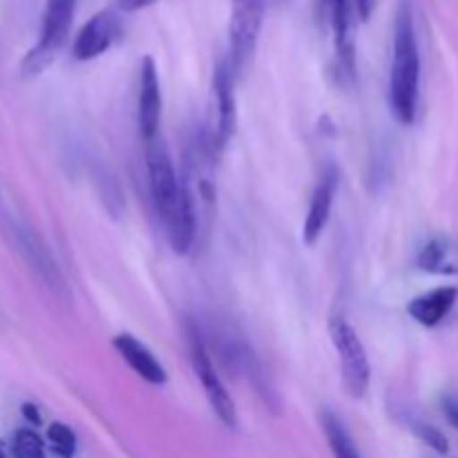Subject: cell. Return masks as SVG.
Instances as JSON below:
<instances>
[{
	"instance_id": "obj_8",
	"label": "cell",
	"mask_w": 458,
	"mask_h": 458,
	"mask_svg": "<svg viewBox=\"0 0 458 458\" xmlns=\"http://www.w3.org/2000/svg\"><path fill=\"white\" fill-rule=\"evenodd\" d=\"M264 21V0H233L231 9V70L235 76L244 74L253 61L259 31Z\"/></svg>"
},
{
	"instance_id": "obj_12",
	"label": "cell",
	"mask_w": 458,
	"mask_h": 458,
	"mask_svg": "<svg viewBox=\"0 0 458 458\" xmlns=\"http://www.w3.org/2000/svg\"><path fill=\"white\" fill-rule=\"evenodd\" d=\"M139 132H141L143 141H152L159 132V119H161V88H159V74H157V65L150 56L141 61V83H139Z\"/></svg>"
},
{
	"instance_id": "obj_10",
	"label": "cell",
	"mask_w": 458,
	"mask_h": 458,
	"mask_svg": "<svg viewBox=\"0 0 458 458\" xmlns=\"http://www.w3.org/2000/svg\"><path fill=\"white\" fill-rule=\"evenodd\" d=\"M116 36H119V18L110 9H103V12L94 13L81 27V31L76 34L72 54L79 61H92V58L101 56V54H106L114 45Z\"/></svg>"
},
{
	"instance_id": "obj_5",
	"label": "cell",
	"mask_w": 458,
	"mask_h": 458,
	"mask_svg": "<svg viewBox=\"0 0 458 458\" xmlns=\"http://www.w3.org/2000/svg\"><path fill=\"white\" fill-rule=\"evenodd\" d=\"M186 343H188V356H191V365L195 369L197 378H199L201 387H204L206 398H208L210 407L217 414V419L226 425L228 429L237 428V407L231 394L224 387L222 378H219L217 369H215L213 356L208 352L204 335L197 329L195 322L186 325Z\"/></svg>"
},
{
	"instance_id": "obj_1",
	"label": "cell",
	"mask_w": 458,
	"mask_h": 458,
	"mask_svg": "<svg viewBox=\"0 0 458 458\" xmlns=\"http://www.w3.org/2000/svg\"><path fill=\"white\" fill-rule=\"evenodd\" d=\"M148 186L150 199L164 224L168 244L174 253L183 255L197 244L195 222L188 208L182 177L174 170L170 152L159 137L148 141Z\"/></svg>"
},
{
	"instance_id": "obj_22",
	"label": "cell",
	"mask_w": 458,
	"mask_h": 458,
	"mask_svg": "<svg viewBox=\"0 0 458 458\" xmlns=\"http://www.w3.org/2000/svg\"><path fill=\"white\" fill-rule=\"evenodd\" d=\"M352 4H353V12L358 13V18H360L362 22H367L371 18V13H374L378 0H352Z\"/></svg>"
},
{
	"instance_id": "obj_3",
	"label": "cell",
	"mask_w": 458,
	"mask_h": 458,
	"mask_svg": "<svg viewBox=\"0 0 458 458\" xmlns=\"http://www.w3.org/2000/svg\"><path fill=\"white\" fill-rule=\"evenodd\" d=\"M215 157L217 150L213 139L206 134H192L183 152V192H186L188 208L195 222L197 240L208 233L215 215Z\"/></svg>"
},
{
	"instance_id": "obj_2",
	"label": "cell",
	"mask_w": 458,
	"mask_h": 458,
	"mask_svg": "<svg viewBox=\"0 0 458 458\" xmlns=\"http://www.w3.org/2000/svg\"><path fill=\"white\" fill-rule=\"evenodd\" d=\"M420 52L411 0H401L394 25V61L389 74V106L401 123H414L419 110Z\"/></svg>"
},
{
	"instance_id": "obj_17",
	"label": "cell",
	"mask_w": 458,
	"mask_h": 458,
	"mask_svg": "<svg viewBox=\"0 0 458 458\" xmlns=\"http://www.w3.org/2000/svg\"><path fill=\"white\" fill-rule=\"evenodd\" d=\"M322 428H325L327 441H329V447L335 458H360L352 434L334 411H322Z\"/></svg>"
},
{
	"instance_id": "obj_21",
	"label": "cell",
	"mask_w": 458,
	"mask_h": 458,
	"mask_svg": "<svg viewBox=\"0 0 458 458\" xmlns=\"http://www.w3.org/2000/svg\"><path fill=\"white\" fill-rule=\"evenodd\" d=\"M441 407H443V414H445L447 423H450L454 429H458V394L456 392L445 394L441 401Z\"/></svg>"
},
{
	"instance_id": "obj_11",
	"label": "cell",
	"mask_w": 458,
	"mask_h": 458,
	"mask_svg": "<svg viewBox=\"0 0 458 458\" xmlns=\"http://www.w3.org/2000/svg\"><path fill=\"white\" fill-rule=\"evenodd\" d=\"M233 74L231 63L222 61L215 70V97H217V128H215V137H213V146L215 150L219 152L224 150L228 141L235 134V123H237V106H235V89H233Z\"/></svg>"
},
{
	"instance_id": "obj_19",
	"label": "cell",
	"mask_w": 458,
	"mask_h": 458,
	"mask_svg": "<svg viewBox=\"0 0 458 458\" xmlns=\"http://www.w3.org/2000/svg\"><path fill=\"white\" fill-rule=\"evenodd\" d=\"M47 438L52 443V450L61 458H74L76 452V437L67 425L52 423L47 429Z\"/></svg>"
},
{
	"instance_id": "obj_16",
	"label": "cell",
	"mask_w": 458,
	"mask_h": 458,
	"mask_svg": "<svg viewBox=\"0 0 458 458\" xmlns=\"http://www.w3.org/2000/svg\"><path fill=\"white\" fill-rule=\"evenodd\" d=\"M416 264L428 273L452 276V273H458V249L445 240H432L420 250Z\"/></svg>"
},
{
	"instance_id": "obj_18",
	"label": "cell",
	"mask_w": 458,
	"mask_h": 458,
	"mask_svg": "<svg viewBox=\"0 0 458 458\" xmlns=\"http://www.w3.org/2000/svg\"><path fill=\"white\" fill-rule=\"evenodd\" d=\"M12 454L13 458H45L43 438L34 429H21L13 437Z\"/></svg>"
},
{
	"instance_id": "obj_23",
	"label": "cell",
	"mask_w": 458,
	"mask_h": 458,
	"mask_svg": "<svg viewBox=\"0 0 458 458\" xmlns=\"http://www.w3.org/2000/svg\"><path fill=\"white\" fill-rule=\"evenodd\" d=\"M152 3H157V0H116V7L121 9V12H139V9H146L150 7Z\"/></svg>"
},
{
	"instance_id": "obj_6",
	"label": "cell",
	"mask_w": 458,
	"mask_h": 458,
	"mask_svg": "<svg viewBox=\"0 0 458 458\" xmlns=\"http://www.w3.org/2000/svg\"><path fill=\"white\" fill-rule=\"evenodd\" d=\"M74 9L76 0H45L40 40L27 54L25 61H22V72L25 74H38V72H43L54 61V56L63 47L67 34H70Z\"/></svg>"
},
{
	"instance_id": "obj_15",
	"label": "cell",
	"mask_w": 458,
	"mask_h": 458,
	"mask_svg": "<svg viewBox=\"0 0 458 458\" xmlns=\"http://www.w3.org/2000/svg\"><path fill=\"white\" fill-rule=\"evenodd\" d=\"M458 286H438L407 304V313L423 327H437L454 309Z\"/></svg>"
},
{
	"instance_id": "obj_7",
	"label": "cell",
	"mask_w": 458,
	"mask_h": 458,
	"mask_svg": "<svg viewBox=\"0 0 458 458\" xmlns=\"http://www.w3.org/2000/svg\"><path fill=\"white\" fill-rule=\"evenodd\" d=\"M329 335L338 352L340 367H343V385L352 398H362L369 389L371 367L360 338L343 318H334L329 322Z\"/></svg>"
},
{
	"instance_id": "obj_9",
	"label": "cell",
	"mask_w": 458,
	"mask_h": 458,
	"mask_svg": "<svg viewBox=\"0 0 458 458\" xmlns=\"http://www.w3.org/2000/svg\"><path fill=\"white\" fill-rule=\"evenodd\" d=\"M320 12L327 25L331 27L335 45V65L338 76L344 83L356 79V47L352 40V0H320Z\"/></svg>"
},
{
	"instance_id": "obj_24",
	"label": "cell",
	"mask_w": 458,
	"mask_h": 458,
	"mask_svg": "<svg viewBox=\"0 0 458 458\" xmlns=\"http://www.w3.org/2000/svg\"><path fill=\"white\" fill-rule=\"evenodd\" d=\"M22 416H25L27 420H30L31 425H40V414H38V407L31 405V403H25L22 405Z\"/></svg>"
},
{
	"instance_id": "obj_25",
	"label": "cell",
	"mask_w": 458,
	"mask_h": 458,
	"mask_svg": "<svg viewBox=\"0 0 458 458\" xmlns=\"http://www.w3.org/2000/svg\"><path fill=\"white\" fill-rule=\"evenodd\" d=\"M0 458H9L7 445H4V443H3V441H0Z\"/></svg>"
},
{
	"instance_id": "obj_20",
	"label": "cell",
	"mask_w": 458,
	"mask_h": 458,
	"mask_svg": "<svg viewBox=\"0 0 458 458\" xmlns=\"http://www.w3.org/2000/svg\"><path fill=\"white\" fill-rule=\"evenodd\" d=\"M410 425L411 432H414L425 445L432 447L434 452H438V454H447V452H450V443H447V437L441 429L434 428V425L429 423H423V420H411Z\"/></svg>"
},
{
	"instance_id": "obj_14",
	"label": "cell",
	"mask_w": 458,
	"mask_h": 458,
	"mask_svg": "<svg viewBox=\"0 0 458 458\" xmlns=\"http://www.w3.org/2000/svg\"><path fill=\"white\" fill-rule=\"evenodd\" d=\"M112 347L119 352V356L123 358L130 365V369L137 376H141L146 383L150 385H164L168 380L164 365L155 358V353L146 347L143 343H139L134 335L130 334H119L112 340Z\"/></svg>"
},
{
	"instance_id": "obj_4",
	"label": "cell",
	"mask_w": 458,
	"mask_h": 458,
	"mask_svg": "<svg viewBox=\"0 0 458 458\" xmlns=\"http://www.w3.org/2000/svg\"><path fill=\"white\" fill-rule=\"evenodd\" d=\"M0 226H3L9 242L16 246L18 253L22 255V259L30 264L31 271L40 277V282H43L56 298H70L65 277H63L61 268H58L56 259L52 258V253H49V249L45 246V242L40 240L38 233H36L21 215L13 213L12 206L4 199H0Z\"/></svg>"
},
{
	"instance_id": "obj_13",
	"label": "cell",
	"mask_w": 458,
	"mask_h": 458,
	"mask_svg": "<svg viewBox=\"0 0 458 458\" xmlns=\"http://www.w3.org/2000/svg\"><path fill=\"white\" fill-rule=\"evenodd\" d=\"M335 188H338V173H335V168H331L329 165V168L322 173L316 191H313L307 219H304L302 237L307 246H313L318 240H320L322 231H325L327 222H329L331 208H334Z\"/></svg>"
}]
</instances>
